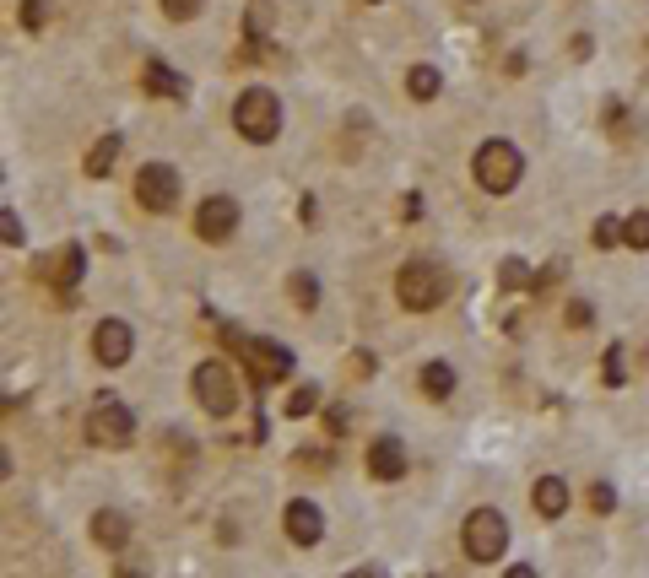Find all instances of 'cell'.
<instances>
[{"label":"cell","instance_id":"d590c367","mask_svg":"<svg viewBox=\"0 0 649 578\" xmlns=\"http://www.w3.org/2000/svg\"><path fill=\"white\" fill-rule=\"evenodd\" d=\"M347 578H384L379 568H357V573H347Z\"/></svg>","mask_w":649,"mask_h":578},{"label":"cell","instance_id":"30bf717a","mask_svg":"<svg viewBox=\"0 0 649 578\" xmlns=\"http://www.w3.org/2000/svg\"><path fill=\"white\" fill-rule=\"evenodd\" d=\"M136 352V335H130L125 319H103L98 330H92V357L103 362V368H119V362H130Z\"/></svg>","mask_w":649,"mask_h":578},{"label":"cell","instance_id":"d4e9b609","mask_svg":"<svg viewBox=\"0 0 649 578\" xmlns=\"http://www.w3.org/2000/svg\"><path fill=\"white\" fill-rule=\"evenodd\" d=\"M293 298H298L303 314H309V308H320V281H314L309 271H298V276H293Z\"/></svg>","mask_w":649,"mask_h":578},{"label":"cell","instance_id":"83f0119b","mask_svg":"<svg viewBox=\"0 0 649 578\" xmlns=\"http://www.w3.org/2000/svg\"><path fill=\"white\" fill-rule=\"evenodd\" d=\"M590 508H595V514H612V508H617V492L606 487V481H595V487H590Z\"/></svg>","mask_w":649,"mask_h":578},{"label":"cell","instance_id":"1f68e13d","mask_svg":"<svg viewBox=\"0 0 649 578\" xmlns=\"http://www.w3.org/2000/svg\"><path fill=\"white\" fill-rule=\"evenodd\" d=\"M341 427H347V411L330 406V411H325V433H341Z\"/></svg>","mask_w":649,"mask_h":578},{"label":"cell","instance_id":"e0dca14e","mask_svg":"<svg viewBox=\"0 0 649 578\" xmlns=\"http://www.w3.org/2000/svg\"><path fill=\"white\" fill-rule=\"evenodd\" d=\"M417 389L428 400H449L455 395V368H449V362H428V368L417 373Z\"/></svg>","mask_w":649,"mask_h":578},{"label":"cell","instance_id":"ac0fdd59","mask_svg":"<svg viewBox=\"0 0 649 578\" xmlns=\"http://www.w3.org/2000/svg\"><path fill=\"white\" fill-rule=\"evenodd\" d=\"M141 82H147V92H152V98H184V76H179V71H168L163 60H152Z\"/></svg>","mask_w":649,"mask_h":578},{"label":"cell","instance_id":"4fadbf2b","mask_svg":"<svg viewBox=\"0 0 649 578\" xmlns=\"http://www.w3.org/2000/svg\"><path fill=\"white\" fill-rule=\"evenodd\" d=\"M82 271H87V260H82V244H65V249H55V254H49V260H44V276L60 287V303H65V308H76L71 287H76V281H82Z\"/></svg>","mask_w":649,"mask_h":578},{"label":"cell","instance_id":"9a60e30c","mask_svg":"<svg viewBox=\"0 0 649 578\" xmlns=\"http://www.w3.org/2000/svg\"><path fill=\"white\" fill-rule=\"evenodd\" d=\"M92 541L109 546V551H119V546L130 541V519L114 514V508H98V514H92Z\"/></svg>","mask_w":649,"mask_h":578},{"label":"cell","instance_id":"4dcf8cb0","mask_svg":"<svg viewBox=\"0 0 649 578\" xmlns=\"http://www.w3.org/2000/svg\"><path fill=\"white\" fill-rule=\"evenodd\" d=\"M303 227H314V222H320V200H314V195H303Z\"/></svg>","mask_w":649,"mask_h":578},{"label":"cell","instance_id":"6da1fadb","mask_svg":"<svg viewBox=\"0 0 649 578\" xmlns=\"http://www.w3.org/2000/svg\"><path fill=\"white\" fill-rule=\"evenodd\" d=\"M449 287H455V276H449L439 260H406L401 271H395V298L412 308V314H433V308L449 298Z\"/></svg>","mask_w":649,"mask_h":578},{"label":"cell","instance_id":"3957f363","mask_svg":"<svg viewBox=\"0 0 649 578\" xmlns=\"http://www.w3.org/2000/svg\"><path fill=\"white\" fill-rule=\"evenodd\" d=\"M471 173H476V184H482L487 195H509L514 184H520V173H525V157H520V146H514V141L493 136V141L476 146Z\"/></svg>","mask_w":649,"mask_h":578},{"label":"cell","instance_id":"8992f818","mask_svg":"<svg viewBox=\"0 0 649 578\" xmlns=\"http://www.w3.org/2000/svg\"><path fill=\"white\" fill-rule=\"evenodd\" d=\"M87 438L98 443V449H130L136 443V416H130L119 400H98L87 416Z\"/></svg>","mask_w":649,"mask_h":578},{"label":"cell","instance_id":"8d00e7d4","mask_svg":"<svg viewBox=\"0 0 649 578\" xmlns=\"http://www.w3.org/2000/svg\"><path fill=\"white\" fill-rule=\"evenodd\" d=\"M363 6H379V0H363Z\"/></svg>","mask_w":649,"mask_h":578},{"label":"cell","instance_id":"f546056e","mask_svg":"<svg viewBox=\"0 0 649 578\" xmlns=\"http://www.w3.org/2000/svg\"><path fill=\"white\" fill-rule=\"evenodd\" d=\"M590 319H595V308H590L585 298H579V303H568V325H574V330H579V325H590Z\"/></svg>","mask_w":649,"mask_h":578},{"label":"cell","instance_id":"836d02e7","mask_svg":"<svg viewBox=\"0 0 649 578\" xmlns=\"http://www.w3.org/2000/svg\"><path fill=\"white\" fill-rule=\"evenodd\" d=\"M119 578H152V573L141 568V562H119Z\"/></svg>","mask_w":649,"mask_h":578},{"label":"cell","instance_id":"e575fe53","mask_svg":"<svg viewBox=\"0 0 649 578\" xmlns=\"http://www.w3.org/2000/svg\"><path fill=\"white\" fill-rule=\"evenodd\" d=\"M503 578H541V573L531 568V562H514V568H509V573H503Z\"/></svg>","mask_w":649,"mask_h":578},{"label":"cell","instance_id":"603a6c76","mask_svg":"<svg viewBox=\"0 0 649 578\" xmlns=\"http://www.w3.org/2000/svg\"><path fill=\"white\" fill-rule=\"evenodd\" d=\"M17 17H22V28H28V33H38L49 17H55V0H22Z\"/></svg>","mask_w":649,"mask_h":578},{"label":"cell","instance_id":"484cf974","mask_svg":"<svg viewBox=\"0 0 649 578\" xmlns=\"http://www.w3.org/2000/svg\"><path fill=\"white\" fill-rule=\"evenodd\" d=\"M590 238H595V249H617L622 244V217H601Z\"/></svg>","mask_w":649,"mask_h":578},{"label":"cell","instance_id":"52a82bcc","mask_svg":"<svg viewBox=\"0 0 649 578\" xmlns=\"http://www.w3.org/2000/svg\"><path fill=\"white\" fill-rule=\"evenodd\" d=\"M238 357H244L249 384H255V389H271V384H282L287 373H293V352L276 346V341H244V346H238Z\"/></svg>","mask_w":649,"mask_h":578},{"label":"cell","instance_id":"5b68a950","mask_svg":"<svg viewBox=\"0 0 649 578\" xmlns=\"http://www.w3.org/2000/svg\"><path fill=\"white\" fill-rule=\"evenodd\" d=\"M466 557L471 562H498L503 551H509V519L498 514V508H476V514L466 519Z\"/></svg>","mask_w":649,"mask_h":578},{"label":"cell","instance_id":"4316f807","mask_svg":"<svg viewBox=\"0 0 649 578\" xmlns=\"http://www.w3.org/2000/svg\"><path fill=\"white\" fill-rule=\"evenodd\" d=\"M201 6H206V0H163V17L190 22V17H201Z\"/></svg>","mask_w":649,"mask_h":578},{"label":"cell","instance_id":"277c9868","mask_svg":"<svg viewBox=\"0 0 649 578\" xmlns=\"http://www.w3.org/2000/svg\"><path fill=\"white\" fill-rule=\"evenodd\" d=\"M190 389H195V400H201L206 416H233L238 411V379L228 373V362H201V368L190 373Z\"/></svg>","mask_w":649,"mask_h":578},{"label":"cell","instance_id":"5bb4252c","mask_svg":"<svg viewBox=\"0 0 649 578\" xmlns=\"http://www.w3.org/2000/svg\"><path fill=\"white\" fill-rule=\"evenodd\" d=\"M531 508L541 519H563V508H568V487H563V476H541L536 487H531Z\"/></svg>","mask_w":649,"mask_h":578},{"label":"cell","instance_id":"7402d4cb","mask_svg":"<svg viewBox=\"0 0 649 578\" xmlns=\"http://www.w3.org/2000/svg\"><path fill=\"white\" fill-rule=\"evenodd\" d=\"M622 244H628V249H649V211L622 217Z\"/></svg>","mask_w":649,"mask_h":578},{"label":"cell","instance_id":"9c48e42d","mask_svg":"<svg viewBox=\"0 0 649 578\" xmlns=\"http://www.w3.org/2000/svg\"><path fill=\"white\" fill-rule=\"evenodd\" d=\"M136 200L147 211H174L179 206V173L168 163H147L136 173Z\"/></svg>","mask_w":649,"mask_h":578},{"label":"cell","instance_id":"f1b7e54d","mask_svg":"<svg viewBox=\"0 0 649 578\" xmlns=\"http://www.w3.org/2000/svg\"><path fill=\"white\" fill-rule=\"evenodd\" d=\"M0 233H6V244H11V249L22 244V222H17V211H11V206L0 211Z\"/></svg>","mask_w":649,"mask_h":578},{"label":"cell","instance_id":"7c38bea8","mask_svg":"<svg viewBox=\"0 0 649 578\" xmlns=\"http://www.w3.org/2000/svg\"><path fill=\"white\" fill-rule=\"evenodd\" d=\"M406 443L395 438V433H379L374 443H368V476L374 481H401L406 476Z\"/></svg>","mask_w":649,"mask_h":578},{"label":"cell","instance_id":"7a4b0ae2","mask_svg":"<svg viewBox=\"0 0 649 578\" xmlns=\"http://www.w3.org/2000/svg\"><path fill=\"white\" fill-rule=\"evenodd\" d=\"M233 125H238V136L255 141V146L276 141V136H282V98H276L271 87H249V92H238V103H233Z\"/></svg>","mask_w":649,"mask_h":578},{"label":"cell","instance_id":"44dd1931","mask_svg":"<svg viewBox=\"0 0 649 578\" xmlns=\"http://www.w3.org/2000/svg\"><path fill=\"white\" fill-rule=\"evenodd\" d=\"M314 411H320V384H298L293 400H287V416L298 422V416H314Z\"/></svg>","mask_w":649,"mask_h":578},{"label":"cell","instance_id":"d6a6232c","mask_svg":"<svg viewBox=\"0 0 649 578\" xmlns=\"http://www.w3.org/2000/svg\"><path fill=\"white\" fill-rule=\"evenodd\" d=\"M401 217H406V222L422 217V195H406V200H401Z\"/></svg>","mask_w":649,"mask_h":578},{"label":"cell","instance_id":"d6986e66","mask_svg":"<svg viewBox=\"0 0 649 578\" xmlns=\"http://www.w3.org/2000/svg\"><path fill=\"white\" fill-rule=\"evenodd\" d=\"M439 87H444L439 65H412V71H406V92H412L417 103H433V98H439Z\"/></svg>","mask_w":649,"mask_h":578},{"label":"cell","instance_id":"cb8c5ba5","mask_svg":"<svg viewBox=\"0 0 649 578\" xmlns=\"http://www.w3.org/2000/svg\"><path fill=\"white\" fill-rule=\"evenodd\" d=\"M628 379V346H606V389H622Z\"/></svg>","mask_w":649,"mask_h":578},{"label":"cell","instance_id":"2e32d148","mask_svg":"<svg viewBox=\"0 0 649 578\" xmlns=\"http://www.w3.org/2000/svg\"><path fill=\"white\" fill-rule=\"evenodd\" d=\"M119 130H109V136H98L92 141V152H87V163H82V173L87 179H109V168H114V157H119Z\"/></svg>","mask_w":649,"mask_h":578},{"label":"cell","instance_id":"ba28073f","mask_svg":"<svg viewBox=\"0 0 649 578\" xmlns=\"http://www.w3.org/2000/svg\"><path fill=\"white\" fill-rule=\"evenodd\" d=\"M233 233H238V200L206 195L201 206H195V238H206V244H228Z\"/></svg>","mask_w":649,"mask_h":578},{"label":"cell","instance_id":"8fae6325","mask_svg":"<svg viewBox=\"0 0 649 578\" xmlns=\"http://www.w3.org/2000/svg\"><path fill=\"white\" fill-rule=\"evenodd\" d=\"M282 530L293 535L298 546H320L325 541V514L309 503V497H293V503L282 508Z\"/></svg>","mask_w":649,"mask_h":578},{"label":"cell","instance_id":"ffe728a7","mask_svg":"<svg viewBox=\"0 0 649 578\" xmlns=\"http://www.w3.org/2000/svg\"><path fill=\"white\" fill-rule=\"evenodd\" d=\"M525 287H536V271L525 260H503L498 265V292H525Z\"/></svg>","mask_w":649,"mask_h":578}]
</instances>
